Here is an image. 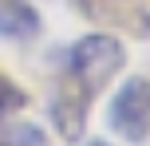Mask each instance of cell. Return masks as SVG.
I'll return each instance as SVG.
<instances>
[{
    "instance_id": "7",
    "label": "cell",
    "mask_w": 150,
    "mask_h": 146,
    "mask_svg": "<svg viewBox=\"0 0 150 146\" xmlns=\"http://www.w3.org/2000/svg\"><path fill=\"white\" fill-rule=\"evenodd\" d=\"M0 142H4V146H47L44 130H40V126H32V123H24V126H8V130H0Z\"/></svg>"
},
{
    "instance_id": "5",
    "label": "cell",
    "mask_w": 150,
    "mask_h": 146,
    "mask_svg": "<svg viewBox=\"0 0 150 146\" xmlns=\"http://www.w3.org/2000/svg\"><path fill=\"white\" fill-rule=\"evenodd\" d=\"M47 111H52V123H55V130H59V138L75 142V138L83 134V123H87L91 103L79 99V95H71V91H59V87H55V99H52Z\"/></svg>"
},
{
    "instance_id": "9",
    "label": "cell",
    "mask_w": 150,
    "mask_h": 146,
    "mask_svg": "<svg viewBox=\"0 0 150 146\" xmlns=\"http://www.w3.org/2000/svg\"><path fill=\"white\" fill-rule=\"evenodd\" d=\"M0 146H4V142H0Z\"/></svg>"
},
{
    "instance_id": "1",
    "label": "cell",
    "mask_w": 150,
    "mask_h": 146,
    "mask_svg": "<svg viewBox=\"0 0 150 146\" xmlns=\"http://www.w3.org/2000/svg\"><path fill=\"white\" fill-rule=\"evenodd\" d=\"M122 63H127V47L119 44V36L91 32V36L75 39L67 47L59 91H71V95H79V99L95 103V95L122 71Z\"/></svg>"
},
{
    "instance_id": "4",
    "label": "cell",
    "mask_w": 150,
    "mask_h": 146,
    "mask_svg": "<svg viewBox=\"0 0 150 146\" xmlns=\"http://www.w3.org/2000/svg\"><path fill=\"white\" fill-rule=\"evenodd\" d=\"M40 32H44V20L28 0H0V39L28 44Z\"/></svg>"
},
{
    "instance_id": "2",
    "label": "cell",
    "mask_w": 150,
    "mask_h": 146,
    "mask_svg": "<svg viewBox=\"0 0 150 146\" xmlns=\"http://www.w3.org/2000/svg\"><path fill=\"white\" fill-rule=\"evenodd\" d=\"M107 126L130 146L150 142V79L130 75L107 103Z\"/></svg>"
},
{
    "instance_id": "3",
    "label": "cell",
    "mask_w": 150,
    "mask_h": 146,
    "mask_svg": "<svg viewBox=\"0 0 150 146\" xmlns=\"http://www.w3.org/2000/svg\"><path fill=\"white\" fill-rule=\"evenodd\" d=\"M79 12L99 28H127L130 36H150V4L146 0H75Z\"/></svg>"
},
{
    "instance_id": "6",
    "label": "cell",
    "mask_w": 150,
    "mask_h": 146,
    "mask_svg": "<svg viewBox=\"0 0 150 146\" xmlns=\"http://www.w3.org/2000/svg\"><path fill=\"white\" fill-rule=\"evenodd\" d=\"M24 107H28V91H24V87H16L12 79L0 75V123H4V118H12L16 111H24Z\"/></svg>"
},
{
    "instance_id": "8",
    "label": "cell",
    "mask_w": 150,
    "mask_h": 146,
    "mask_svg": "<svg viewBox=\"0 0 150 146\" xmlns=\"http://www.w3.org/2000/svg\"><path fill=\"white\" fill-rule=\"evenodd\" d=\"M87 146H111V142H103V138H91V142H87Z\"/></svg>"
}]
</instances>
